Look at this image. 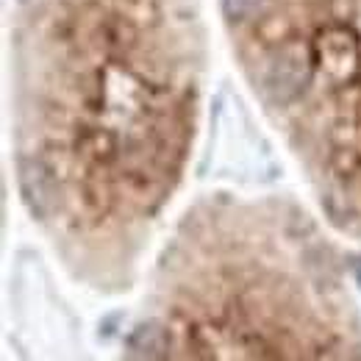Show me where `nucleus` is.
Instances as JSON below:
<instances>
[{"label": "nucleus", "mask_w": 361, "mask_h": 361, "mask_svg": "<svg viewBox=\"0 0 361 361\" xmlns=\"http://www.w3.org/2000/svg\"><path fill=\"white\" fill-rule=\"evenodd\" d=\"M223 233L220 214L186 231L126 361H361L350 295L312 239Z\"/></svg>", "instance_id": "nucleus-1"}, {"label": "nucleus", "mask_w": 361, "mask_h": 361, "mask_svg": "<svg viewBox=\"0 0 361 361\" xmlns=\"http://www.w3.org/2000/svg\"><path fill=\"white\" fill-rule=\"evenodd\" d=\"M264 6V0H226V11L233 20H247L253 14H259Z\"/></svg>", "instance_id": "nucleus-2"}]
</instances>
